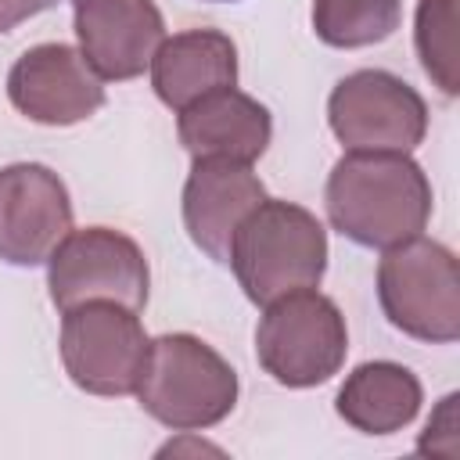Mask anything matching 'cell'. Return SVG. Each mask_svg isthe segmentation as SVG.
Segmentation results:
<instances>
[{
  "mask_svg": "<svg viewBox=\"0 0 460 460\" xmlns=\"http://www.w3.org/2000/svg\"><path fill=\"white\" fill-rule=\"evenodd\" d=\"M327 216L363 248H395L431 219V183L410 155L349 151L327 176Z\"/></svg>",
  "mask_w": 460,
  "mask_h": 460,
  "instance_id": "1",
  "label": "cell"
},
{
  "mask_svg": "<svg viewBox=\"0 0 460 460\" xmlns=\"http://www.w3.org/2000/svg\"><path fill=\"white\" fill-rule=\"evenodd\" d=\"M226 266H234L237 284L255 305H270L291 291L320 284L327 266V230L309 208L266 198L237 226Z\"/></svg>",
  "mask_w": 460,
  "mask_h": 460,
  "instance_id": "2",
  "label": "cell"
},
{
  "mask_svg": "<svg viewBox=\"0 0 460 460\" xmlns=\"http://www.w3.org/2000/svg\"><path fill=\"white\" fill-rule=\"evenodd\" d=\"M137 399L158 424L172 431H198L219 424L234 410L237 374L201 338L162 334L147 345Z\"/></svg>",
  "mask_w": 460,
  "mask_h": 460,
  "instance_id": "3",
  "label": "cell"
},
{
  "mask_svg": "<svg viewBox=\"0 0 460 460\" xmlns=\"http://www.w3.org/2000/svg\"><path fill=\"white\" fill-rule=\"evenodd\" d=\"M262 309L266 313L255 331V356L277 385L313 388L341 370L349 352V331L341 309L327 295L305 288Z\"/></svg>",
  "mask_w": 460,
  "mask_h": 460,
  "instance_id": "4",
  "label": "cell"
},
{
  "mask_svg": "<svg viewBox=\"0 0 460 460\" xmlns=\"http://www.w3.org/2000/svg\"><path fill=\"white\" fill-rule=\"evenodd\" d=\"M377 298L392 327L420 341L460 338V266L456 255L428 237L385 248L377 262Z\"/></svg>",
  "mask_w": 460,
  "mask_h": 460,
  "instance_id": "5",
  "label": "cell"
},
{
  "mask_svg": "<svg viewBox=\"0 0 460 460\" xmlns=\"http://www.w3.org/2000/svg\"><path fill=\"white\" fill-rule=\"evenodd\" d=\"M50 302L65 313L83 302H119L133 313L147 305V259L133 237L111 226L72 230L47 259Z\"/></svg>",
  "mask_w": 460,
  "mask_h": 460,
  "instance_id": "6",
  "label": "cell"
},
{
  "mask_svg": "<svg viewBox=\"0 0 460 460\" xmlns=\"http://www.w3.org/2000/svg\"><path fill=\"white\" fill-rule=\"evenodd\" d=\"M151 338L133 309L119 302H83L65 309L61 363L90 395H129L144 374Z\"/></svg>",
  "mask_w": 460,
  "mask_h": 460,
  "instance_id": "7",
  "label": "cell"
},
{
  "mask_svg": "<svg viewBox=\"0 0 460 460\" xmlns=\"http://www.w3.org/2000/svg\"><path fill=\"white\" fill-rule=\"evenodd\" d=\"M331 133L349 151L410 155L428 133L424 97L392 72L359 68L345 75L327 101Z\"/></svg>",
  "mask_w": 460,
  "mask_h": 460,
  "instance_id": "8",
  "label": "cell"
},
{
  "mask_svg": "<svg viewBox=\"0 0 460 460\" xmlns=\"http://www.w3.org/2000/svg\"><path fill=\"white\" fill-rule=\"evenodd\" d=\"M72 234V201L61 176L36 162L0 169V259L40 266Z\"/></svg>",
  "mask_w": 460,
  "mask_h": 460,
  "instance_id": "9",
  "label": "cell"
},
{
  "mask_svg": "<svg viewBox=\"0 0 460 460\" xmlns=\"http://www.w3.org/2000/svg\"><path fill=\"white\" fill-rule=\"evenodd\" d=\"M11 104L40 126H72L104 104V79L68 43H40L7 72Z\"/></svg>",
  "mask_w": 460,
  "mask_h": 460,
  "instance_id": "10",
  "label": "cell"
},
{
  "mask_svg": "<svg viewBox=\"0 0 460 460\" xmlns=\"http://www.w3.org/2000/svg\"><path fill=\"white\" fill-rule=\"evenodd\" d=\"M262 201H266V187L248 162L194 158V169L183 183V226L194 248H201L208 259L226 266L237 226Z\"/></svg>",
  "mask_w": 460,
  "mask_h": 460,
  "instance_id": "11",
  "label": "cell"
},
{
  "mask_svg": "<svg viewBox=\"0 0 460 460\" xmlns=\"http://www.w3.org/2000/svg\"><path fill=\"white\" fill-rule=\"evenodd\" d=\"M79 54L101 79H137L165 40L155 0H75Z\"/></svg>",
  "mask_w": 460,
  "mask_h": 460,
  "instance_id": "12",
  "label": "cell"
},
{
  "mask_svg": "<svg viewBox=\"0 0 460 460\" xmlns=\"http://www.w3.org/2000/svg\"><path fill=\"white\" fill-rule=\"evenodd\" d=\"M176 133L194 158H234L252 165L270 147L273 119L266 104L226 86L187 104L176 119Z\"/></svg>",
  "mask_w": 460,
  "mask_h": 460,
  "instance_id": "13",
  "label": "cell"
},
{
  "mask_svg": "<svg viewBox=\"0 0 460 460\" xmlns=\"http://www.w3.org/2000/svg\"><path fill=\"white\" fill-rule=\"evenodd\" d=\"M237 83V47L219 29H187L169 40L151 58V86L162 104L183 111L205 93Z\"/></svg>",
  "mask_w": 460,
  "mask_h": 460,
  "instance_id": "14",
  "label": "cell"
},
{
  "mask_svg": "<svg viewBox=\"0 0 460 460\" xmlns=\"http://www.w3.org/2000/svg\"><path fill=\"white\" fill-rule=\"evenodd\" d=\"M424 402L420 381L413 370L377 359L356 367L338 388V413L363 435H392L406 428Z\"/></svg>",
  "mask_w": 460,
  "mask_h": 460,
  "instance_id": "15",
  "label": "cell"
},
{
  "mask_svg": "<svg viewBox=\"0 0 460 460\" xmlns=\"http://www.w3.org/2000/svg\"><path fill=\"white\" fill-rule=\"evenodd\" d=\"M402 0H313V29L327 47L356 50L399 29Z\"/></svg>",
  "mask_w": 460,
  "mask_h": 460,
  "instance_id": "16",
  "label": "cell"
},
{
  "mask_svg": "<svg viewBox=\"0 0 460 460\" xmlns=\"http://www.w3.org/2000/svg\"><path fill=\"white\" fill-rule=\"evenodd\" d=\"M417 54L442 93H456V0L417 4Z\"/></svg>",
  "mask_w": 460,
  "mask_h": 460,
  "instance_id": "17",
  "label": "cell"
},
{
  "mask_svg": "<svg viewBox=\"0 0 460 460\" xmlns=\"http://www.w3.org/2000/svg\"><path fill=\"white\" fill-rule=\"evenodd\" d=\"M47 7H54V0H0V32H11L14 25H22L25 18Z\"/></svg>",
  "mask_w": 460,
  "mask_h": 460,
  "instance_id": "18",
  "label": "cell"
},
{
  "mask_svg": "<svg viewBox=\"0 0 460 460\" xmlns=\"http://www.w3.org/2000/svg\"><path fill=\"white\" fill-rule=\"evenodd\" d=\"M219 4H226V0H219Z\"/></svg>",
  "mask_w": 460,
  "mask_h": 460,
  "instance_id": "19",
  "label": "cell"
}]
</instances>
